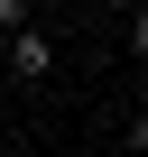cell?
<instances>
[{
    "label": "cell",
    "instance_id": "7a4b0ae2",
    "mask_svg": "<svg viewBox=\"0 0 148 157\" xmlns=\"http://www.w3.org/2000/svg\"><path fill=\"white\" fill-rule=\"evenodd\" d=\"M19 19H37V0H0V28H19Z\"/></svg>",
    "mask_w": 148,
    "mask_h": 157
},
{
    "label": "cell",
    "instance_id": "6da1fadb",
    "mask_svg": "<svg viewBox=\"0 0 148 157\" xmlns=\"http://www.w3.org/2000/svg\"><path fill=\"white\" fill-rule=\"evenodd\" d=\"M0 74H19V83H46V74H56V37H46L37 19L0 28Z\"/></svg>",
    "mask_w": 148,
    "mask_h": 157
}]
</instances>
